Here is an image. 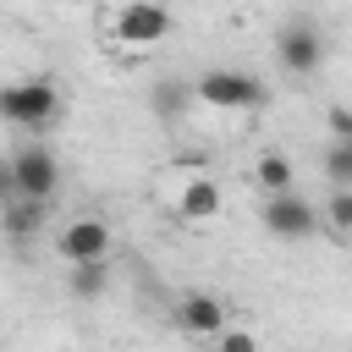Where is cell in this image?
<instances>
[{
    "label": "cell",
    "instance_id": "cell-10",
    "mask_svg": "<svg viewBox=\"0 0 352 352\" xmlns=\"http://www.w3.org/2000/svg\"><path fill=\"white\" fill-rule=\"evenodd\" d=\"M0 231L11 236V242H28V236H38L44 231V198H6L0 204Z\"/></svg>",
    "mask_w": 352,
    "mask_h": 352
},
{
    "label": "cell",
    "instance_id": "cell-5",
    "mask_svg": "<svg viewBox=\"0 0 352 352\" xmlns=\"http://www.w3.org/2000/svg\"><path fill=\"white\" fill-rule=\"evenodd\" d=\"M11 176H16V192L22 198H55V187H60V160H55V148H44V143H28V148H16L11 154Z\"/></svg>",
    "mask_w": 352,
    "mask_h": 352
},
{
    "label": "cell",
    "instance_id": "cell-8",
    "mask_svg": "<svg viewBox=\"0 0 352 352\" xmlns=\"http://www.w3.org/2000/svg\"><path fill=\"white\" fill-rule=\"evenodd\" d=\"M176 324L187 336H220L226 330V302L214 292H187V297H176Z\"/></svg>",
    "mask_w": 352,
    "mask_h": 352
},
{
    "label": "cell",
    "instance_id": "cell-15",
    "mask_svg": "<svg viewBox=\"0 0 352 352\" xmlns=\"http://www.w3.org/2000/svg\"><path fill=\"white\" fill-rule=\"evenodd\" d=\"M324 182L330 187H352V143H330L324 148Z\"/></svg>",
    "mask_w": 352,
    "mask_h": 352
},
{
    "label": "cell",
    "instance_id": "cell-14",
    "mask_svg": "<svg viewBox=\"0 0 352 352\" xmlns=\"http://www.w3.org/2000/svg\"><path fill=\"white\" fill-rule=\"evenodd\" d=\"M324 226L336 231V236H352V187H330V198H324Z\"/></svg>",
    "mask_w": 352,
    "mask_h": 352
},
{
    "label": "cell",
    "instance_id": "cell-18",
    "mask_svg": "<svg viewBox=\"0 0 352 352\" xmlns=\"http://www.w3.org/2000/svg\"><path fill=\"white\" fill-rule=\"evenodd\" d=\"M16 198V176H11V160H0V204Z\"/></svg>",
    "mask_w": 352,
    "mask_h": 352
},
{
    "label": "cell",
    "instance_id": "cell-2",
    "mask_svg": "<svg viewBox=\"0 0 352 352\" xmlns=\"http://www.w3.org/2000/svg\"><path fill=\"white\" fill-rule=\"evenodd\" d=\"M192 99L214 104V110H258L264 104V82L253 72H242V66H209L192 82Z\"/></svg>",
    "mask_w": 352,
    "mask_h": 352
},
{
    "label": "cell",
    "instance_id": "cell-1",
    "mask_svg": "<svg viewBox=\"0 0 352 352\" xmlns=\"http://www.w3.org/2000/svg\"><path fill=\"white\" fill-rule=\"evenodd\" d=\"M55 116H60V88L50 77H22V82H6L0 88V121L6 126L44 132Z\"/></svg>",
    "mask_w": 352,
    "mask_h": 352
},
{
    "label": "cell",
    "instance_id": "cell-11",
    "mask_svg": "<svg viewBox=\"0 0 352 352\" xmlns=\"http://www.w3.org/2000/svg\"><path fill=\"white\" fill-rule=\"evenodd\" d=\"M253 176H258V187H264V198H270V192H292V187H297V165H292L286 154H275V148H270V154H258V165H253Z\"/></svg>",
    "mask_w": 352,
    "mask_h": 352
},
{
    "label": "cell",
    "instance_id": "cell-12",
    "mask_svg": "<svg viewBox=\"0 0 352 352\" xmlns=\"http://www.w3.org/2000/svg\"><path fill=\"white\" fill-rule=\"evenodd\" d=\"M66 286H72V297H104V286H110V264H104V258H88V264H72V275H66Z\"/></svg>",
    "mask_w": 352,
    "mask_h": 352
},
{
    "label": "cell",
    "instance_id": "cell-6",
    "mask_svg": "<svg viewBox=\"0 0 352 352\" xmlns=\"http://www.w3.org/2000/svg\"><path fill=\"white\" fill-rule=\"evenodd\" d=\"M55 248H60V258H66V264L110 258V226H104L99 214H77V220H66V231L55 236Z\"/></svg>",
    "mask_w": 352,
    "mask_h": 352
},
{
    "label": "cell",
    "instance_id": "cell-4",
    "mask_svg": "<svg viewBox=\"0 0 352 352\" xmlns=\"http://www.w3.org/2000/svg\"><path fill=\"white\" fill-rule=\"evenodd\" d=\"M275 60L292 72V77H314L324 66V33L308 22V16H292L275 28Z\"/></svg>",
    "mask_w": 352,
    "mask_h": 352
},
{
    "label": "cell",
    "instance_id": "cell-7",
    "mask_svg": "<svg viewBox=\"0 0 352 352\" xmlns=\"http://www.w3.org/2000/svg\"><path fill=\"white\" fill-rule=\"evenodd\" d=\"M170 33V11L160 0H126L116 11V38L121 44H160Z\"/></svg>",
    "mask_w": 352,
    "mask_h": 352
},
{
    "label": "cell",
    "instance_id": "cell-9",
    "mask_svg": "<svg viewBox=\"0 0 352 352\" xmlns=\"http://www.w3.org/2000/svg\"><path fill=\"white\" fill-rule=\"evenodd\" d=\"M176 214L204 226V220H220V182L214 176H187L182 192H176Z\"/></svg>",
    "mask_w": 352,
    "mask_h": 352
},
{
    "label": "cell",
    "instance_id": "cell-17",
    "mask_svg": "<svg viewBox=\"0 0 352 352\" xmlns=\"http://www.w3.org/2000/svg\"><path fill=\"white\" fill-rule=\"evenodd\" d=\"M324 126H330V143H352V110H346V104H336V110L324 116Z\"/></svg>",
    "mask_w": 352,
    "mask_h": 352
},
{
    "label": "cell",
    "instance_id": "cell-3",
    "mask_svg": "<svg viewBox=\"0 0 352 352\" xmlns=\"http://www.w3.org/2000/svg\"><path fill=\"white\" fill-rule=\"evenodd\" d=\"M258 220H264V231L275 236V242H302V236H314L319 226H324V214L292 187V192H270L264 198V209H258Z\"/></svg>",
    "mask_w": 352,
    "mask_h": 352
},
{
    "label": "cell",
    "instance_id": "cell-13",
    "mask_svg": "<svg viewBox=\"0 0 352 352\" xmlns=\"http://www.w3.org/2000/svg\"><path fill=\"white\" fill-rule=\"evenodd\" d=\"M187 99H192V82H176V77H165V82H154V116H182L187 110Z\"/></svg>",
    "mask_w": 352,
    "mask_h": 352
},
{
    "label": "cell",
    "instance_id": "cell-16",
    "mask_svg": "<svg viewBox=\"0 0 352 352\" xmlns=\"http://www.w3.org/2000/svg\"><path fill=\"white\" fill-rule=\"evenodd\" d=\"M214 352H264V346H258L253 330H231V324H226V330L214 336Z\"/></svg>",
    "mask_w": 352,
    "mask_h": 352
}]
</instances>
